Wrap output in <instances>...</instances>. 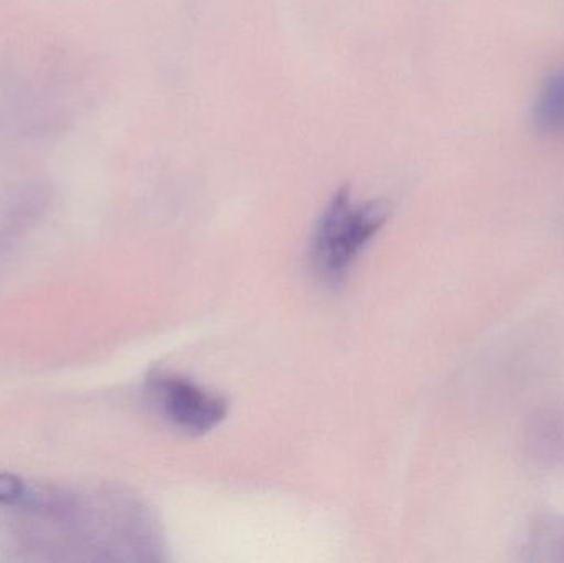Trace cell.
I'll list each match as a JSON object with an SVG mask.
<instances>
[{
  "label": "cell",
  "mask_w": 564,
  "mask_h": 563,
  "mask_svg": "<svg viewBox=\"0 0 564 563\" xmlns=\"http://www.w3.org/2000/svg\"><path fill=\"white\" fill-rule=\"evenodd\" d=\"M390 208L381 201H358L341 188L322 212L311 241V267L324 286L340 288L378 231Z\"/></svg>",
  "instance_id": "1"
},
{
  "label": "cell",
  "mask_w": 564,
  "mask_h": 563,
  "mask_svg": "<svg viewBox=\"0 0 564 563\" xmlns=\"http://www.w3.org/2000/svg\"><path fill=\"white\" fill-rule=\"evenodd\" d=\"M148 392L159 413L188 435H207L228 415L224 397L177 373L155 370L149 377Z\"/></svg>",
  "instance_id": "2"
},
{
  "label": "cell",
  "mask_w": 564,
  "mask_h": 563,
  "mask_svg": "<svg viewBox=\"0 0 564 563\" xmlns=\"http://www.w3.org/2000/svg\"><path fill=\"white\" fill-rule=\"evenodd\" d=\"M532 122L542 136H564V69L543 79L533 99Z\"/></svg>",
  "instance_id": "3"
},
{
  "label": "cell",
  "mask_w": 564,
  "mask_h": 563,
  "mask_svg": "<svg viewBox=\"0 0 564 563\" xmlns=\"http://www.w3.org/2000/svg\"><path fill=\"white\" fill-rule=\"evenodd\" d=\"M25 496L22 479L9 473H0V505H15Z\"/></svg>",
  "instance_id": "4"
}]
</instances>
